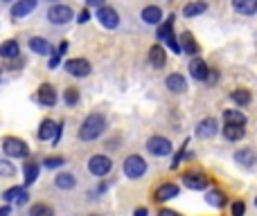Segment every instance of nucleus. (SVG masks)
I'll use <instances>...</instances> for the list:
<instances>
[{
  "label": "nucleus",
  "instance_id": "obj_34",
  "mask_svg": "<svg viewBox=\"0 0 257 216\" xmlns=\"http://www.w3.org/2000/svg\"><path fill=\"white\" fill-rule=\"evenodd\" d=\"M14 174H16V166H14L9 160L0 158V176H5V178H12Z\"/></svg>",
  "mask_w": 257,
  "mask_h": 216
},
{
  "label": "nucleus",
  "instance_id": "obj_44",
  "mask_svg": "<svg viewBox=\"0 0 257 216\" xmlns=\"http://www.w3.org/2000/svg\"><path fill=\"white\" fill-rule=\"evenodd\" d=\"M216 76H219V72H216V70H210V74H207V84H214Z\"/></svg>",
  "mask_w": 257,
  "mask_h": 216
},
{
  "label": "nucleus",
  "instance_id": "obj_43",
  "mask_svg": "<svg viewBox=\"0 0 257 216\" xmlns=\"http://www.w3.org/2000/svg\"><path fill=\"white\" fill-rule=\"evenodd\" d=\"M133 216H149V210L147 207H138V210L133 212Z\"/></svg>",
  "mask_w": 257,
  "mask_h": 216
},
{
  "label": "nucleus",
  "instance_id": "obj_9",
  "mask_svg": "<svg viewBox=\"0 0 257 216\" xmlns=\"http://www.w3.org/2000/svg\"><path fill=\"white\" fill-rule=\"evenodd\" d=\"M36 102L41 104V106H54L57 104V90H54L52 84H41L39 90H36Z\"/></svg>",
  "mask_w": 257,
  "mask_h": 216
},
{
  "label": "nucleus",
  "instance_id": "obj_46",
  "mask_svg": "<svg viewBox=\"0 0 257 216\" xmlns=\"http://www.w3.org/2000/svg\"><path fill=\"white\" fill-rule=\"evenodd\" d=\"M66 50H68V43H66V40H63V43L59 45V52H57V54H59V56H61V54H66Z\"/></svg>",
  "mask_w": 257,
  "mask_h": 216
},
{
  "label": "nucleus",
  "instance_id": "obj_24",
  "mask_svg": "<svg viewBox=\"0 0 257 216\" xmlns=\"http://www.w3.org/2000/svg\"><path fill=\"white\" fill-rule=\"evenodd\" d=\"M243 135H246V128H243V126H237V124L223 126V138L228 140V142H237V140H241Z\"/></svg>",
  "mask_w": 257,
  "mask_h": 216
},
{
  "label": "nucleus",
  "instance_id": "obj_39",
  "mask_svg": "<svg viewBox=\"0 0 257 216\" xmlns=\"http://www.w3.org/2000/svg\"><path fill=\"white\" fill-rule=\"evenodd\" d=\"M104 0H86V7H95V9H99V7H104Z\"/></svg>",
  "mask_w": 257,
  "mask_h": 216
},
{
  "label": "nucleus",
  "instance_id": "obj_2",
  "mask_svg": "<svg viewBox=\"0 0 257 216\" xmlns=\"http://www.w3.org/2000/svg\"><path fill=\"white\" fill-rule=\"evenodd\" d=\"M3 151H5V156L7 158H27L30 156V146H27V142L25 140H21V138H3Z\"/></svg>",
  "mask_w": 257,
  "mask_h": 216
},
{
  "label": "nucleus",
  "instance_id": "obj_13",
  "mask_svg": "<svg viewBox=\"0 0 257 216\" xmlns=\"http://www.w3.org/2000/svg\"><path fill=\"white\" fill-rule=\"evenodd\" d=\"M189 74H192V79L196 81H207V74H210V68H207V63L203 61V58H192L189 61Z\"/></svg>",
  "mask_w": 257,
  "mask_h": 216
},
{
  "label": "nucleus",
  "instance_id": "obj_17",
  "mask_svg": "<svg viewBox=\"0 0 257 216\" xmlns=\"http://www.w3.org/2000/svg\"><path fill=\"white\" fill-rule=\"evenodd\" d=\"M36 4H39V0H18V2H14V7H12V16L14 18H25L27 14L34 12Z\"/></svg>",
  "mask_w": 257,
  "mask_h": 216
},
{
  "label": "nucleus",
  "instance_id": "obj_47",
  "mask_svg": "<svg viewBox=\"0 0 257 216\" xmlns=\"http://www.w3.org/2000/svg\"><path fill=\"white\" fill-rule=\"evenodd\" d=\"M255 207H257V198H255Z\"/></svg>",
  "mask_w": 257,
  "mask_h": 216
},
{
  "label": "nucleus",
  "instance_id": "obj_30",
  "mask_svg": "<svg viewBox=\"0 0 257 216\" xmlns=\"http://www.w3.org/2000/svg\"><path fill=\"white\" fill-rule=\"evenodd\" d=\"M230 97H232V102L237 104V106H248V104H250V90H246V88H237L234 90L232 94H230Z\"/></svg>",
  "mask_w": 257,
  "mask_h": 216
},
{
  "label": "nucleus",
  "instance_id": "obj_37",
  "mask_svg": "<svg viewBox=\"0 0 257 216\" xmlns=\"http://www.w3.org/2000/svg\"><path fill=\"white\" fill-rule=\"evenodd\" d=\"M183 158H185V144H183V148H180V151L174 156V160H171V169H178L180 162H183Z\"/></svg>",
  "mask_w": 257,
  "mask_h": 216
},
{
  "label": "nucleus",
  "instance_id": "obj_36",
  "mask_svg": "<svg viewBox=\"0 0 257 216\" xmlns=\"http://www.w3.org/2000/svg\"><path fill=\"white\" fill-rule=\"evenodd\" d=\"M230 210H232V216H243V214H246V205H243L241 200H234Z\"/></svg>",
  "mask_w": 257,
  "mask_h": 216
},
{
  "label": "nucleus",
  "instance_id": "obj_3",
  "mask_svg": "<svg viewBox=\"0 0 257 216\" xmlns=\"http://www.w3.org/2000/svg\"><path fill=\"white\" fill-rule=\"evenodd\" d=\"M147 174V162H144V158L142 156H129L124 160V176L126 178H131V180H138V178H142V176Z\"/></svg>",
  "mask_w": 257,
  "mask_h": 216
},
{
  "label": "nucleus",
  "instance_id": "obj_26",
  "mask_svg": "<svg viewBox=\"0 0 257 216\" xmlns=\"http://www.w3.org/2000/svg\"><path fill=\"white\" fill-rule=\"evenodd\" d=\"M205 200H207V205H212V207H225V194L223 192H219V189H212V192H207V196H205Z\"/></svg>",
  "mask_w": 257,
  "mask_h": 216
},
{
  "label": "nucleus",
  "instance_id": "obj_41",
  "mask_svg": "<svg viewBox=\"0 0 257 216\" xmlns=\"http://www.w3.org/2000/svg\"><path fill=\"white\" fill-rule=\"evenodd\" d=\"M158 216H180V214H178V212H174V210H167V207H165V210H160V212H158Z\"/></svg>",
  "mask_w": 257,
  "mask_h": 216
},
{
  "label": "nucleus",
  "instance_id": "obj_4",
  "mask_svg": "<svg viewBox=\"0 0 257 216\" xmlns=\"http://www.w3.org/2000/svg\"><path fill=\"white\" fill-rule=\"evenodd\" d=\"M144 146H147V151L156 158H165L171 153V142L165 138V135H151Z\"/></svg>",
  "mask_w": 257,
  "mask_h": 216
},
{
  "label": "nucleus",
  "instance_id": "obj_21",
  "mask_svg": "<svg viewBox=\"0 0 257 216\" xmlns=\"http://www.w3.org/2000/svg\"><path fill=\"white\" fill-rule=\"evenodd\" d=\"M140 16H142V20L147 22V25H158V22L162 20V9L156 7V4H147Z\"/></svg>",
  "mask_w": 257,
  "mask_h": 216
},
{
  "label": "nucleus",
  "instance_id": "obj_14",
  "mask_svg": "<svg viewBox=\"0 0 257 216\" xmlns=\"http://www.w3.org/2000/svg\"><path fill=\"white\" fill-rule=\"evenodd\" d=\"M147 58H149V63H151L156 70H162V68H165V63H167L165 48H162V45H151V48H149Z\"/></svg>",
  "mask_w": 257,
  "mask_h": 216
},
{
  "label": "nucleus",
  "instance_id": "obj_15",
  "mask_svg": "<svg viewBox=\"0 0 257 216\" xmlns=\"http://www.w3.org/2000/svg\"><path fill=\"white\" fill-rule=\"evenodd\" d=\"M16 56H21V45H18V40H14V38L3 40V43H0V58L14 61Z\"/></svg>",
  "mask_w": 257,
  "mask_h": 216
},
{
  "label": "nucleus",
  "instance_id": "obj_19",
  "mask_svg": "<svg viewBox=\"0 0 257 216\" xmlns=\"http://www.w3.org/2000/svg\"><path fill=\"white\" fill-rule=\"evenodd\" d=\"M57 128H59V124L54 120H43L41 122V126H39V130H36V138L39 140H54V135H57Z\"/></svg>",
  "mask_w": 257,
  "mask_h": 216
},
{
  "label": "nucleus",
  "instance_id": "obj_49",
  "mask_svg": "<svg viewBox=\"0 0 257 216\" xmlns=\"http://www.w3.org/2000/svg\"><path fill=\"white\" fill-rule=\"evenodd\" d=\"M90 216H97V214H90Z\"/></svg>",
  "mask_w": 257,
  "mask_h": 216
},
{
  "label": "nucleus",
  "instance_id": "obj_32",
  "mask_svg": "<svg viewBox=\"0 0 257 216\" xmlns=\"http://www.w3.org/2000/svg\"><path fill=\"white\" fill-rule=\"evenodd\" d=\"M63 102H66L68 108H75L77 104H79V90L77 88H66V92H63Z\"/></svg>",
  "mask_w": 257,
  "mask_h": 216
},
{
  "label": "nucleus",
  "instance_id": "obj_27",
  "mask_svg": "<svg viewBox=\"0 0 257 216\" xmlns=\"http://www.w3.org/2000/svg\"><path fill=\"white\" fill-rule=\"evenodd\" d=\"M207 9V2H203V0H196V2H189L183 7V16L192 18V16H198V14H203Z\"/></svg>",
  "mask_w": 257,
  "mask_h": 216
},
{
  "label": "nucleus",
  "instance_id": "obj_22",
  "mask_svg": "<svg viewBox=\"0 0 257 216\" xmlns=\"http://www.w3.org/2000/svg\"><path fill=\"white\" fill-rule=\"evenodd\" d=\"M30 50L34 54H41V56L52 54V45H50V40H45L43 36H34V38H30Z\"/></svg>",
  "mask_w": 257,
  "mask_h": 216
},
{
  "label": "nucleus",
  "instance_id": "obj_45",
  "mask_svg": "<svg viewBox=\"0 0 257 216\" xmlns=\"http://www.w3.org/2000/svg\"><path fill=\"white\" fill-rule=\"evenodd\" d=\"M9 214H12V207H9V205L0 207V216H9Z\"/></svg>",
  "mask_w": 257,
  "mask_h": 216
},
{
  "label": "nucleus",
  "instance_id": "obj_33",
  "mask_svg": "<svg viewBox=\"0 0 257 216\" xmlns=\"http://www.w3.org/2000/svg\"><path fill=\"white\" fill-rule=\"evenodd\" d=\"M23 192H25V189H21V187H9L7 192L3 194V200H5V202H16L18 198H21Z\"/></svg>",
  "mask_w": 257,
  "mask_h": 216
},
{
  "label": "nucleus",
  "instance_id": "obj_10",
  "mask_svg": "<svg viewBox=\"0 0 257 216\" xmlns=\"http://www.w3.org/2000/svg\"><path fill=\"white\" fill-rule=\"evenodd\" d=\"M216 130H219V122L214 120V117H205V120H201L196 124V135L201 140H207V138H214Z\"/></svg>",
  "mask_w": 257,
  "mask_h": 216
},
{
  "label": "nucleus",
  "instance_id": "obj_12",
  "mask_svg": "<svg viewBox=\"0 0 257 216\" xmlns=\"http://www.w3.org/2000/svg\"><path fill=\"white\" fill-rule=\"evenodd\" d=\"M183 184L187 189H192V192H201V189H205L207 187V178L203 174H192V171H189V174H183Z\"/></svg>",
  "mask_w": 257,
  "mask_h": 216
},
{
  "label": "nucleus",
  "instance_id": "obj_35",
  "mask_svg": "<svg viewBox=\"0 0 257 216\" xmlns=\"http://www.w3.org/2000/svg\"><path fill=\"white\" fill-rule=\"evenodd\" d=\"M43 164L48 166V169H57V166H63V164H66V158H61V156H50V158H45V160H43Z\"/></svg>",
  "mask_w": 257,
  "mask_h": 216
},
{
  "label": "nucleus",
  "instance_id": "obj_25",
  "mask_svg": "<svg viewBox=\"0 0 257 216\" xmlns=\"http://www.w3.org/2000/svg\"><path fill=\"white\" fill-rule=\"evenodd\" d=\"M23 171H25V184H34L39 180V162H25Z\"/></svg>",
  "mask_w": 257,
  "mask_h": 216
},
{
  "label": "nucleus",
  "instance_id": "obj_6",
  "mask_svg": "<svg viewBox=\"0 0 257 216\" xmlns=\"http://www.w3.org/2000/svg\"><path fill=\"white\" fill-rule=\"evenodd\" d=\"M72 18H75V12H72L68 4L57 2L48 9V20L52 22V25H66V22H70Z\"/></svg>",
  "mask_w": 257,
  "mask_h": 216
},
{
  "label": "nucleus",
  "instance_id": "obj_29",
  "mask_svg": "<svg viewBox=\"0 0 257 216\" xmlns=\"http://www.w3.org/2000/svg\"><path fill=\"white\" fill-rule=\"evenodd\" d=\"M54 184H57L59 189H75L77 178H75V174H59L57 178H54Z\"/></svg>",
  "mask_w": 257,
  "mask_h": 216
},
{
  "label": "nucleus",
  "instance_id": "obj_11",
  "mask_svg": "<svg viewBox=\"0 0 257 216\" xmlns=\"http://www.w3.org/2000/svg\"><path fill=\"white\" fill-rule=\"evenodd\" d=\"M180 192V187L176 182H162L160 187L156 189V194H153V198H156L158 202H165V200H171V198H176Z\"/></svg>",
  "mask_w": 257,
  "mask_h": 216
},
{
  "label": "nucleus",
  "instance_id": "obj_40",
  "mask_svg": "<svg viewBox=\"0 0 257 216\" xmlns=\"http://www.w3.org/2000/svg\"><path fill=\"white\" fill-rule=\"evenodd\" d=\"M77 20H79L81 25H84V22H88L90 20V12H88V9H84V12L79 14V18H77Z\"/></svg>",
  "mask_w": 257,
  "mask_h": 216
},
{
  "label": "nucleus",
  "instance_id": "obj_23",
  "mask_svg": "<svg viewBox=\"0 0 257 216\" xmlns=\"http://www.w3.org/2000/svg\"><path fill=\"white\" fill-rule=\"evenodd\" d=\"M234 162H239L243 166H252L257 162V156L252 148H239V151H234Z\"/></svg>",
  "mask_w": 257,
  "mask_h": 216
},
{
  "label": "nucleus",
  "instance_id": "obj_7",
  "mask_svg": "<svg viewBox=\"0 0 257 216\" xmlns=\"http://www.w3.org/2000/svg\"><path fill=\"white\" fill-rule=\"evenodd\" d=\"M95 18H97L99 25L106 27V30H115V27L120 25V14H117L115 9L111 7V4H104V7H99L97 14H95Z\"/></svg>",
  "mask_w": 257,
  "mask_h": 216
},
{
  "label": "nucleus",
  "instance_id": "obj_38",
  "mask_svg": "<svg viewBox=\"0 0 257 216\" xmlns=\"http://www.w3.org/2000/svg\"><path fill=\"white\" fill-rule=\"evenodd\" d=\"M59 63H61V56H59V54H52V56H50V61H48V68H50V70H57Z\"/></svg>",
  "mask_w": 257,
  "mask_h": 216
},
{
  "label": "nucleus",
  "instance_id": "obj_18",
  "mask_svg": "<svg viewBox=\"0 0 257 216\" xmlns=\"http://www.w3.org/2000/svg\"><path fill=\"white\" fill-rule=\"evenodd\" d=\"M165 84H167V90H171L174 94H180L187 90V81H185V76L178 74V72H171V74L167 76Z\"/></svg>",
  "mask_w": 257,
  "mask_h": 216
},
{
  "label": "nucleus",
  "instance_id": "obj_42",
  "mask_svg": "<svg viewBox=\"0 0 257 216\" xmlns=\"http://www.w3.org/2000/svg\"><path fill=\"white\" fill-rule=\"evenodd\" d=\"M27 198H30V194H27V192H23V194H21V198H18V200H16V205H18V207H21V205H25V202H27Z\"/></svg>",
  "mask_w": 257,
  "mask_h": 216
},
{
  "label": "nucleus",
  "instance_id": "obj_8",
  "mask_svg": "<svg viewBox=\"0 0 257 216\" xmlns=\"http://www.w3.org/2000/svg\"><path fill=\"white\" fill-rule=\"evenodd\" d=\"M66 72L68 74H72V76H88L90 74V63L86 61V58H68L66 61Z\"/></svg>",
  "mask_w": 257,
  "mask_h": 216
},
{
  "label": "nucleus",
  "instance_id": "obj_16",
  "mask_svg": "<svg viewBox=\"0 0 257 216\" xmlns=\"http://www.w3.org/2000/svg\"><path fill=\"white\" fill-rule=\"evenodd\" d=\"M178 40H180V54H189V56H194V54H198V43H196V38H194L189 32H183V34L178 36Z\"/></svg>",
  "mask_w": 257,
  "mask_h": 216
},
{
  "label": "nucleus",
  "instance_id": "obj_50",
  "mask_svg": "<svg viewBox=\"0 0 257 216\" xmlns=\"http://www.w3.org/2000/svg\"><path fill=\"white\" fill-rule=\"evenodd\" d=\"M0 72H3V70H0Z\"/></svg>",
  "mask_w": 257,
  "mask_h": 216
},
{
  "label": "nucleus",
  "instance_id": "obj_48",
  "mask_svg": "<svg viewBox=\"0 0 257 216\" xmlns=\"http://www.w3.org/2000/svg\"><path fill=\"white\" fill-rule=\"evenodd\" d=\"M3 2H9V0H3Z\"/></svg>",
  "mask_w": 257,
  "mask_h": 216
},
{
  "label": "nucleus",
  "instance_id": "obj_1",
  "mask_svg": "<svg viewBox=\"0 0 257 216\" xmlns=\"http://www.w3.org/2000/svg\"><path fill=\"white\" fill-rule=\"evenodd\" d=\"M106 130V117L102 112H90L79 126V140L81 142H93Z\"/></svg>",
  "mask_w": 257,
  "mask_h": 216
},
{
  "label": "nucleus",
  "instance_id": "obj_31",
  "mask_svg": "<svg viewBox=\"0 0 257 216\" xmlns=\"http://www.w3.org/2000/svg\"><path fill=\"white\" fill-rule=\"evenodd\" d=\"M30 216H54V210L45 202H36L30 207Z\"/></svg>",
  "mask_w": 257,
  "mask_h": 216
},
{
  "label": "nucleus",
  "instance_id": "obj_20",
  "mask_svg": "<svg viewBox=\"0 0 257 216\" xmlns=\"http://www.w3.org/2000/svg\"><path fill=\"white\" fill-rule=\"evenodd\" d=\"M232 9L241 16H255L257 14V0H232Z\"/></svg>",
  "mask_w": 257,
  "mask_h": 216
},
{
  "label": "nucleus",
  "instance_id": "obj_28",
  "mask_svg": "<svg viewBox=\"0 0 257 216\" xmlns=\"http://www.w3.org/2000/svg\"><path fill=\"white\" fill-rule=\"evenodd\" d=\"M223 122L225 124L246 126V115H243L241 110H223Z\"/></svg>",
  "mask_w": 257,
  "mask_h": 216
},
{
  "label": "nucleus",
  "instance_id": "obj_5",
  "mask_svg": "<svg viewBox=\"0 0 257 216\" xmlns=\"http://www.w3.org/2000/svg\"><path fill=\"white\" fill-rule=\"evenodd\" d=\"M111 169H113V160L108 156H104V153H97V156H90L88 158V171L93 176H106V174H111Z\"/></svg>",
  "mask_w": 257,
  "mask_h": 216
}]
</instances>
